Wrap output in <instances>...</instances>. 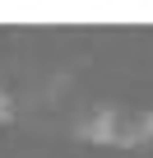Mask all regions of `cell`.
I'll list each match as a JSON object with an SVG mask.
<instances>
[{"mask_svg":"<svg viewBox=\"0 0 153 158\" xmlns=\"http://www.w3.org/2000/svg\"><path fill=\"white\" fill-rule=\"evenodd\" d=\"M74 135L88 139V144H116V135H121V112H93L88 121H79Z\"/></svg>","mask_w":153,"mask_h":158,"instance_id":"cell-1","label":"cell"},{"mask_svg":"<svg viewBox=\"0 0 153 158\" xmlns=\"http://www.w3.org/2000/svg\"><path fill=\"white\" fill-rule=\"evenodd\" d=\"M144 139H153V112L148 116H121V135H116V144H144Z\"/></svg>","mask_w":153,"mask_h":158,"instance_id":"cell-2","label":"cell"},{"mask_svg":"<svg viewBox=\"0 0 153 158\" xmlns=\"http://www.w3.org/2000/svg\"><path fill=\"white\" fill-rule=\"evenodd\" d=\"M10 112H14V107H10V98L0 93V121H10Z\"/></svg>","mask_w":153,"mask_h":158,"instance_id":"cell-3","label":"cell"}]
</instances>
